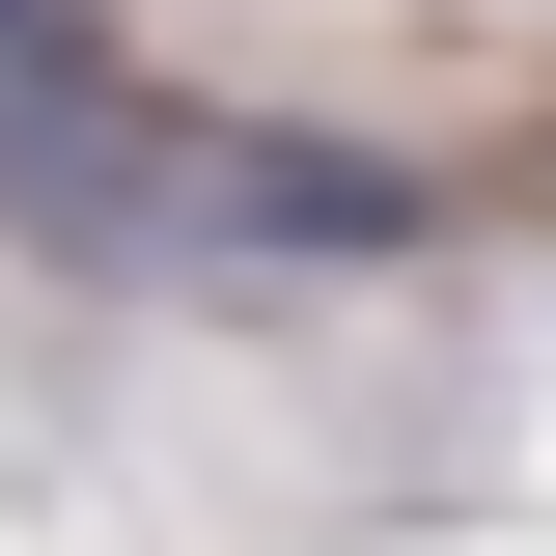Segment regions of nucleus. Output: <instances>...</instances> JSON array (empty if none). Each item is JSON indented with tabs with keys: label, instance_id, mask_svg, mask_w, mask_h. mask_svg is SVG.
I'll use <instances>...</instances> for the list:
<instances>
[{
	"label": "nucleus",
	"instance_id": "f03ea898",
	"mask_svg": "<svg viewBox=\"0 0 556 556\" xmlns=\"http://www.w3.org/2000/svg\"><path fill=\"white\" fill-rule=\"evenodd\" d=\"M0 56H84V28H56V0H0Z\"/></svg>",
	"mask_w": 556,
	"mask_h": 556
},
{
	"label": "nucleus",
	"instance_id": "f257e3e1",
	"mask_svg": "<svg viewBox=\"0 0 556 556\" xmlns=\"http://www.w3.org/2000/svg\"><path fill=\"white\" fill-rule=\"evenodd\" d=\"M0 223L56 278H390V251H445V195L390 139L195 112V84H112V56H0Z\"/></svg>",
	"mask_w": 556,
	"mask_h": 556
}]
</instances>
